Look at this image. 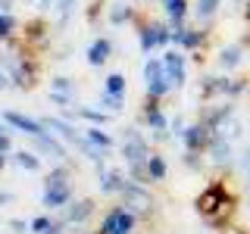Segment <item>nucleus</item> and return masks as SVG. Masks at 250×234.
<instances>
[{
	"instance_id": "39448f33",
	"label": "nucleus",
	"mask_w": 250,
	"mask_h": 234,
	"mask_svg": "<svg viewBox=\"0 0 250 234\" xmlns=\"http://www.w3.org/2000/svg\"><path fill=\"white\" fill-rule=\"evenodd\" d=\"M163 66H166V75L172 78V84L185 81V57L182 53H166V57H163Z\"/></svg>"
},
{
	"instance_id": "a878e982",
	"label": "nucleus",
	"mask_w": 250,
	"mask_h": 234,
	"mask_svg": "<svg viewBox=\"0 0 250 234\" xmlns=\"http://www.w3.org/2000/svg\"><path fill=\"white\" fill-rule=\"evenodd\" d=\"M125 16H128V10H122V6H116V10H113V22H122Z\"/></svg>"
},
{
	"instance_id": "f03ea898",
	"label": "nucleus",
	"mask_w": 250,
	"mask_h": 234,
	"mask_svg": "<svg viewBox=\"0 0 250 234\" xmlns=\"http://www.w3.org/2000/svg\"><path fill=\"white\" fill-rule=\"evenodd\" d=\"M135 228V215L128 213V209H113L106 218H104V234H131Z\"/></svg>"
},
{
	"instance_id": "f3484780",
	"label": "nucleus",
	"mask_w": 250,
	"mask_h": 234,
	"mask_svg": "<svg viewBox=\"0 0 250 234\" xmlns=\"http://www.w3.org/2000/svg\"><path fill=\"white\" fill-rule=\"evenodd\" d=\"M88 140H91V144H97L100 150H106V147L113 144V140H109V135H104L100 128H88Z\"/></svg>"
},
{
	"instance_id": "a211bd4d",
	"label": "nucleus",
	"mask_w": 250,
	"mask_h": 234,
	"mask_svg": "<svg viewBox=\"0 0 250 234\" xmlns=\"http://www.w3.org/2000/svg\"><path fill=\"white\" fill-rule=\"evenodd\" d=\"M229 153H231V150H229V144L216 137V140H213V159H216V162H225V159H229Z\"/></svg>"
},
{
	"instance_id": "cd10ccee",
	"label": "nucleus",
	"mask_w": 250,
	"mask_h": 234,
	"mask_svg": "<svg viewBox=\"0 0 250 234\" xmlns=\"http://www.w3.org/2000/svg\"><path fill=\"white\" fill-rule=\"evenodd\" d=\"M3 84H6V78H3V72H0V88H3Z\"/></svg>"
},
{
	"instance_id": "4be33fe9",
	"label": "nucleus",
	"mask_w": 250,
	"mask_h": 234,
	"mask_svg": "<svg viewBox=\"0 0 250 234\" xmlns=\"http://www.w3.org/2000/svg\"><path fill=\"white\" fill-rule=\"evenodd\" d=\"M104 103H106L109 109H119V106H122V94H109V91H104Z\"/></svg>"
},
{
	"instance_id": "6e6552de",
	"label": "nucleus",
	"mask_w": 250,
	"mask_h": 234,
	"mask_svg": "<svg viewBox=\"0 0 250 234\" xmlns=\"http://www.w3.org/2000/svg\"><path fill=\"white\" fill-rule=\"evenodd\" d=\"M109 50H113V47H109V41H106V38L94 41V44L88 47V62H91V66H100V62H106Z\"/></svg>"
},
{
	"instance_id": "6ab92c4d",
	"label": "nucleus",
	"mask_w": 250,
	"mask_h": 234,
	"mask_svg": "<svg viewBox=\"0 0 250 234\" xmlns=\"http://www.w3.org/2000/svg\"><path fill=\"white\" fill-rule=\"evenodd\" d=\"M147 122H150L156 131H163V128H166V116H163L160 109H147Z\"/></svg>"
},
{
	"instance_id": "2eb2a0df",
	"label": "nucleus",
	"mask_w": 250,
	"mask_h": 234,
	"mask_svg": "<svg viewBox=\"0 0 250 234\" xmlns=\"http://www.w3.org/2000/svg\"><path fill=\"white\" fill-rule=\"evenodd\" d=\"M216 10H219V0H197V6H194L197 19H209Z\"/></svg>"
},
{
	"instance_id": "9d476101",
	"label": "nucleus",
	"mask_w": 250,
	"mask_h": 234,
	"mask_svg": "<svg viewBox=\"0 0 250 234\" xmlns=\"http://www.w3.org/2000/svg\"><path fill=\"white\" fill-rule=\"evenodd\" d=\"M31 140H35V147H38V150H44V153H53L57 159H60V156H66V150H62V147H60V144H57V140H53L50 135H47V131H44V135H35Z\"/></svg>"
},
{
	"instance_id": "ddd939ff",
	"label": "nucleus",
	"mask_w": 250,
	"mask_h": 234,
	"mask_svg": "<svg viewBox=\"0 0 250 234\" xmlns=\"http://www.w3.org/2000/svg\"><path fill=\"white\" fill-rule=\"evenodd\" d=\"M163 3H166V13H169V19L178 25V22L185 19V0H163Z\"/></svg>"
},
{
	"instance_id": "5701e85b",
	"label": "nucleus",
	"mask_w": 250,
	"mask_h": 234,
	"mask_svg": "<svg viewBox=\"0 0 250 234\" xmlns=\"http://www.w3.org/2000/svg\"><path fill=\"white\" fill-rule=\"evenodd\" d=\"M50 225H53L50 218H35V222H31V228H35L38 234H47V228H50Z\"/></svg>"
},
{
	"instance_id": "f8f14e48",
	"label": "nucleus",
	"mask_w": 250,
	"mask_h": 234,
	"mask_svg": "<svg viewBox=\"0 0 250 234\" xmlns=\"http://www.w3.org/2000/svg\"><path fill=\"white\" fill-rule=\"evenodd\" d=\"M147 172H150L153 181H163V178H166V162H163L160 156H147Z\"/></svg>"
},
{
	"instance_id": "dca6fc26",
	"label": "nucleus",
	"mask_w": 250,
	"mask_h": 234,
	"mask_svg": "<svg viewBox=\"0 0 250 234\" xmlns=\"http://www.w3.org/2000/svg\"><path fill=\"white\" fill-rule=\"evenodd\" d=\"M100 187H104L106 194H113V191H125V181L116 175V172H106V175H104V184H100Z\"/></svg>"
},
{
	"instance_id": "20e7f679",
	"label": "nucleus",
	"mask_w": 250,
	"mask_h": 234,
	"mask_svg": "<svg viewBox=\"0 0 250 234\" xmlns=\"http://www.w3.org/2000/svg\"><path fill=\"white\" fill-rule=\"evenodd\" d=\"M3 122H10L13 128H19L22 135H28V137H35V135H44V125L41 122H35V119H25V116H19V113H3Z\"/></svg>"
},
{
	"instance_id": "bb28decb",
	"label": "nucleus",
	"mask_w": 250,
	"mask_h": 234,
	"mask_svg": "<svg viewBox=\"0 0 250 234\" xmlns=\"http://www.w3.org/2000/svg\"><path fill=\"white\" fill-rule=\"evenodd\" d=\"M53 88H57V91H66L69 81H66V78H57V81H53Z\"/></svg>"
},
{
	"instance_id": "b1692460",
	"label": "nucleus",
	"mask_w": 250,
	"mask_h": 234,
	"mask_svg": "<svg viewBox=\"0 0 250 234\" xmlns=\"http://www.w3.org/2000/svg\"><path fill=\"white\" fill-rule=\"evenodd\" d=\"M82 116H84V119H91V122H106V116L104 113H94V109H82Z\"/></svg>"
},
{
	"instance_id": "c85d7f7f",
	"label": "nucleus",
	"mask_w": 250,
	"mask_h": 234,
	"mask_svg": "<svg viewBox=\"0 0 250 234\" xmlns=\"http://www.w3.org/2000/svg\"><path fill=\"white\" fill-rule=\"evenodd\" d=\"M247 16H250V10H247Z\"/></svg>"
},
{
	"instance_id": "412c9836",
	"label": "nucleus",
	"mask_w": 250,
	"mask_h": 234,
	"mask_svg": "<svg viewBox=\"0 0 250 234\" xmlns=\"http://www.w3.org/2000/svg\"><path fill=\"white\" fill-rule=\"evenodd\" d=\"M16 162L22 169H38V156H31V153H16Z\"/></svg>"
},
{
	"instance_id": "7ed1b4c3",
	"label": "nucleus",
	"mask_w": 250,
	"mask_h": 234,
	"mask_svg": "<svg viewBox=\"0 0 250 234\" xmlns=\"http://www.w3.org/2000/svg\"><path fill=\"white\" fill-rule=\"evenodd\" d=\"M122 153H125V159H128L135 169L141 166V162H147V156H150V153H147V144H144V140H141L131 128H128V140H125Z\"/></svg>"
},
{
	"instance_id": "9b49d317",
	"label": "nucleus",
	"mask_w": 250,
	"mask_h": 234,
	"mask_svg": "<svg viewBox=\"0 0 250 234\" xmlns=\"http://www.w3.org/2000/svg\"><path fill=\"white\" fill-rule=\"evenodd\" d=\"M219 62H222V69H234L241 62V47H225L219 53Z\"/></svg>"
},
{
	"instance_id": "393cba45",
	"label": "nucleus",
	"mask_w": 250,
	"mask_h": 234,
	"mask_svg": "<svg viewBox=\"0 0 250 234\" xmlns=\"http://www.w3.org/2000/svg\"><path fill=\"white\" fill-rule=\"evenodd\" d=\"M13 28V19H6V16H0V35H10Z\"/></svg>"
},
{
	"instance_id": "423d86ee",
	"label": "nucleus",
	"mask_w": 250,
	"mask_h": 234,
	"mask_svg": "<svg viewBox=\"0 0 250 234\" xmlns=\"http://www.w3.org/2000/svg\"><path fill=\"white\" fill-rule=\"evenodd\" d=\"M166 41H172V35L166 28H144L141 31V47H144V50H153V47H160Z\"/></svg>"
},
{
	"instance_id": "aec40b11",
	"label": "nucleus",
	"mask_w": 250,
	"mask_h": 234,
	"mask_svg": "<svg viewBox=\"0 0 250 234\" xmlns=\"http://www.w3.org/2000/svg\"><path fill=\"white\" fill-rule=\"evenodd\" d=\"M106 91H109V94H122V91H125V78H122V75H109V78H106Z\"/></svg>"
},
{
	"instance_id": "0eeeda50",
	"label": "nucleus",
	"mask_w": 250,
	"mask_h": 234,
	"mask_svg": "<svg viewBox=\"0 0 250 234\" xmlns=\"http://www.w3.org/2000/svg\"><path fill=\"white\" fill-rule=\"evenodd\" d=\"M44 203H47V206H66V203H69V187L62 184V181H57V184H47Z\"/></svg>"
},
{
	"instance_id": "4468645a",
	"label": "nucleus",
	"mask_w": 250,
	"mask_h": 234,
	"mask_svg": "<svg viewBox=\"0 0 250 234\" xmlns=\"http://www.w3.org/2000/svg\"><path fill=\"white\" fill-rule=\"evenodd\" d=\"M172 41L182 44V47H197L200 44V35H197V31H175V35H172Z\"/></svg>"
},
{
	"instance_id": "f257e3e1",
	"label": "nucleus",
	"mask_w": 250,
	"mask_h": 234,
	"mask_svg": "<svg viewBox=\"0 0 250 234\" xmlns=\"http://www.w3.org/2000/svg\"><path fill=\"white\" fill-rule=\"evenodd\" d=\"M144 81H147V94H150V97H163V94L172 88V78L166 75L163 59H147V66H144Z\"/></svg>"
},
{
	"instance_id": "1a4fd4ad",
	"label": "nucleus",
	"mask_w": 250,
	"mask_h": 234,
	"mask_svg": "<svg viewBox=\"0 0 250 234\" xmlns=\"http://www.w3.org/2000/svg\"><path fill=\"white\" fill-rule=\"evenodd\" d=\"M182 140H185L188 150H197L203 140H207V128H200V125H191V128L182 131Z\"/></svg>"
}]
</instances>
